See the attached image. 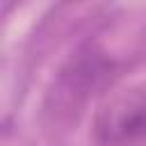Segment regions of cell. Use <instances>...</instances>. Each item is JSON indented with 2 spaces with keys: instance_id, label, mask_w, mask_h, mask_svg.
<instances>
[{
  "instance_id": "6da1fadb",
  "label": "cell",
  "mask_w": 146,
  "mask_h": 146,
  "mask_svg": "<svg viewBox=\"0 0 146 146\" xmlns=\"http://www.w3.org/2000/svg\"><path fill=\"white\" fill-rule=\"evenodd\" d=\"M94 137L100 146H128L146 141V84L119 91L94 119Z\"/></svg>"
}]
</instances>
